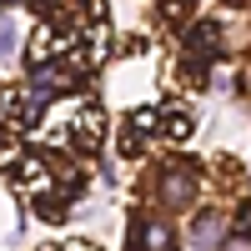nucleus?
I'll return each instance as SVG.
<instances>
[{"label": "nucleus", "instance_id": "obj_6", "mask_svg": "<svg viewBox=\"0 0 251 251\" xmlns=\"http://www.w3.org/2000/svg\"><path fill=\"white\" fill-rule=\"evenodd\" d=\"M40 5H60V0H40Z\"/></svg>", "mask_w": 251, "mask_h": 251}, {"label": "nucleus", "instance_id": "obj_2", "mask_svg": "<svg viewBox=\"0 0 251 251\" xmlns=\"http://www.w3.org/2000/svg\"><path fill=\"white\" fill-rule=\"evenodd\" d=\"M186 236H191V246H196V251H221V241L231 236V231H226V216L201 211V216L191 221V231H186Z\"/></svg>", "mask_w": 251, "mask_h": 251}, {"label": "nucleus", "instance_id": "obj_5", "mask_svg": "<svg viewBox=\"0 0 251 251\" xmlns=\"http://www.w3.org/2000/svg\"><path fill=\"white\" fill-rule=\"evenodd\" d=\"M221 251H251V231H241V236H226V241H221Z\"/></svg>", "mask_w": 251, "mask_h": 251}, {"label": "nucleus", "instance_id": "obj_1", "mask_svg": "<svg viewBox=\"0 0 251 251\" xmlns=\"http://www.w3.org/2000/svg\"><path fill=\"white\" fill-rule=\"evenodd\" d=\"M191 196H196V171L191 166H171V171L161 176V206L181 211V206H191Z\"/></svg>", "mask_w": 251, "mask_h": 251}, {"label": "nucleus", "instance_id": "obj_7", "mask_svg": "<svg viewBox=\"0 0 251 251\" xmlns=\"http://www.w3.org/2000/svg\"><path fill=\"white\" fill-rule=\"evenodd\" d=\"M0 5H15V0H0Z\"/></svg>", "mask_w": 251, "mask_h": 251}, {"label": "nucleus", "instance_id": "obj_3", "mask_svg": "<svg viewBox=\"0 0 251 251\" xmlns=\"http://www.w3.org/2000/svg\"><path fill=\"white\" fill-rule=\"evenodd\" d=\"M176 236L166 221H136V251H171Z\"/></svg>", "mask_w": 251, "mask_h": 251}, {"label": "nucleus", "instance_id": "obj_4", "mask_svg": "<svg viewBox=\"0 0 251 251\" xmlns=\"http://www.w3.org/2000/svg\"><path fill=\"white\" fill-rule=\"evenodd\" d=\"M20 50V20H10V15H0V66Z\"/></svg>", "mask_w": 251, "mask_h": 251}]
</instances>
